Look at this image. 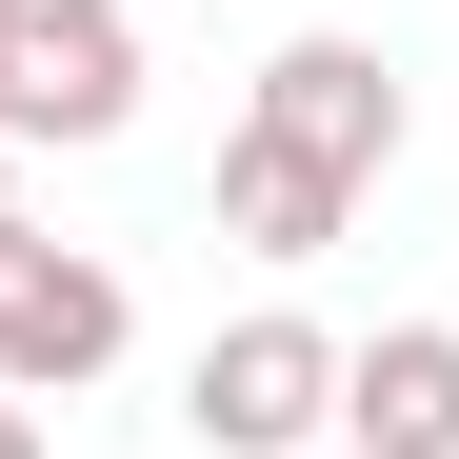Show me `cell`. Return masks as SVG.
Listing matches in <instances>:
<instances>
[{"mask_svg": "<svg viewBox=\"0 0 459 459\" xmlns=\"http://www.w3.org/2000/svg\"><path fill=\"white\" fill-rule=\"evenodd\" d=\"M400 140H420V100H400L379 40H280L240 81V140H220V240L240 260H320L340 220L400 180Z\"/></svg>", "mask_w": 459, "mask_h": 459, "instance_id": "1", "label": "cell"}, {"mask_svg": "<svg viewBox=\"0 0 459 459\" xmlns=\"http://www.w3.org/2000/svg\"><path fill=\"white\" fill-rule=\"evenodd\" d=\"M180 420H200V459H320L340 439V340L320 320H220L180 359Z\"/></svg>", "mask_w": 459, "mask_h": 459, "instance_id": "2", "label": "cell"}, {"mask_svg": "<svg viewBox=\"0 0 459 459\" xmlns=\"http://www.w3.org/2000/svg\"><path fill=\"white\" fill-rule=\"evenodd\" d=\"M120 340H140L120 260L21 220V240H0V400H81V379H120Z\"/></svg>", "mask_w": 459, "mask_h": 459, "instance_id": "3", "label": "cell"}, {"mask_svg": "<svg viewBox=\"0 0 459 459\" xmlns=\"http://www.w3.org/2000/svg\"><path fill=\"white\" fill-rule=\"evenodd\" d=\"M21 40V140H120L140 120V21L120 0H0Z\"/></svg>", "mask_w": 459, "mask_h": 459, "instance_id": "4", "label": "cell"}, {"mask_svg": "<svg viewBox=\"0 0 459 459\" xmlns=\"http://www.w3.org/2000/svg\"><path fill=\"white\" fill-rule=\"evenodd\" d=\"M340 439H359V459H459V320L340 340Z\"/></svg>", "mask_w": 459, "mask_h": 459, "instance_id": "5", "label": "cell"}, {"mask_svg": "<svg viewBox=\"0 0 459 459\" xmlns=\"http://www.w3.org/2000/svg\"><path fill=\"white\" fill-rule=\"evenodd\" d=\"M0 160H21V40H0Z\"/></svg>", "mask_w": 459, "mask_h": 459, "instance_id": "6", "label": "cell"}, {"mask_svg": "<svg viewBox=\"0 0 459 459\" xmlns=\"http://www.w3.org/2000/svg\"><path fill=\"white\" fill-rule=\"evenodd\" d=\"M0 459H40V400H0Z\"/></svg>", "mask_w": 459, "mask_h": 459, "instance_id": "7", "label": "cell"}, {"mask_svg": "<svg viewBox=\"0 0 459 459\" xmlns=\"http://www.w3.org/2000/svg\"><path fill=\"white\" fill-rule=\"evenodd\" d=\"M0 240H21V160H0Z\"/></svg>", "mask_w": 459, "mask_h": 459, "instance_id": "8", "label": "cell"}, {"mask_svg": "<svg viewBox=\"0 0 459 459\" xmlns=\"http://www.w3.org/2000/svg\"><path fill=\"white\" fill-rule=\"evenodd\" d=\"M320 459H359V439H320Z\"/></svg>", "mask_w": 459, "mask_h": 459, "instance_id": "9", "label": "cell"}]
</instances>
